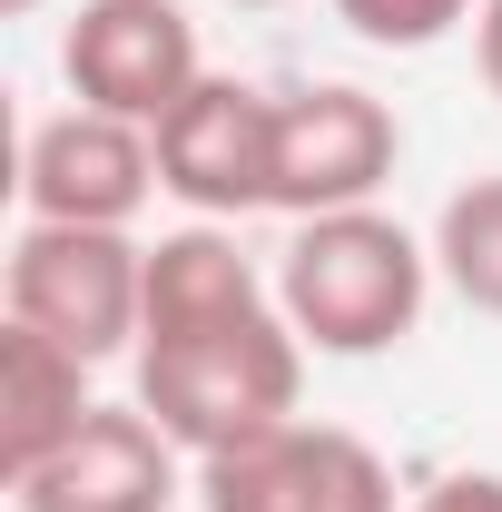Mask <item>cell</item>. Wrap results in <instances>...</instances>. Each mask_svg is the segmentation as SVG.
<instances>
[{
  "label": "cell",
  "instance_id": "5bb4252c",
  "mask_svg": "<svg viewBox=\"0 0 502 512\" xmlns=\"http://www.w3.org/2000/svg\"><path fill=\"white\" fill-rule=\"evenodd\" d=\"M473 60H483V89L502 99V0H483V20H473Z\"/></svg>",
  "mask_w": 502,
  "mask_h": 512
},
{
  "label": "cell",
  "instance_id": "277c9868",
  "mask_svg": "<svg viewBox=\"0 0 502 512\" xmlns=\"http://www.w3.org/2000/svg\"><path fill=\"white\" fill-rule=\"evenodd\" d=\"M197 503L207 512H394V473L365 434L345 424H266L247 444L197 463Z\"/></svg>",
  "mask_w": 502,
  "mask_h": 512
},
{
  "label": "cell",
  "instance_id": "5b68a950",
  "mask_svg": "<svg viewBox=\"0 0 502 512\" xmlns=\"http://www.w3.org/2000/svg\"><path fill=\"white\" fill-rule=\"evenodd\" d=\"M148 138H158V188L188 197L197 217L276 207V89H256V79H197Z\"/></svg>",
  "mask_w": 502,
  "mask_h": 512
},
{
  "label": "cell",
  "instance_id": "52a82bcc",
  "mask_svg": "<svg viewBox=\"0 0 502 512\" xmlns=\"http://www.w3.org/2000/svg\"><path fill=\"white\" fill-rule=\"evenodd\" d=\"M404 158V128L375 89H286L276 99V207L286 217H335V207H375V188Z\"/></svg>",
  "mask_w": 502,
  "mask_h": 512
},
{
  "label": "cell",
  "instance_id": "7c38bea8",
  "mask_svg": "<svg viewBox=\"0 0 502 512\" xmlns=\"http://www.w3.org/2000/svg\"><path fill=\"white\" fill-rule=\"evenodd\" d=\"M335 20L375 50H434L473 20V0H335Z\"/></svg>",
  "mask_w": 502,
  "mask_h": 512
},
{
  "label": "cell",
  "instance_id": "30bf717a",
  "mask_svg": "<svg viewBox=\"0 0 502 512\" xmlns=\"http://www.w3.org/2000/svg\"><path fill=\"white\" fill-rule=\"evenodd\" d=\"M99 404H89V355H69L60 335H40V325H0V473L20 483V473H40L50 453L89 424Z\"/></svg>",
  "mask_w": 502,
  "mask_h": 512
},
{
  "label": "cell",
  "instance_id": "9c48e42d",
  "mask_svg": "<svg viewBox=\"0 0 502 512\" xmlns=\"http://www.w3.org/2000/svg\"><path fill=\"white\" fill-rule=\"evenodd\" d=\"M20 512H168L178 503V444L148 404H99L40 473L10 483Z\"/></svg>",
  "mask_w": 502,
  "mask_h": 512
},
{
  "label": "cell",
  "instance_id": "ba28073f",
  "mask_svg": "<svg viewBox=\"0 0 502 512\" xmlns=\"http://www.w3.org/2000/svg\"><path fill=\"white\" fill-rule=\"evenodd\" d=\"M158 188V138L148 128L109 119V109H60V119L30 128V158H20V197L30 217L50 227H128Z\"/></svg>",
  "mask_w": 502,
  "mask_h": 512
},
{
  "label": "cell",
  "instance_id": "7a4b0ae2",
  "mask_svg": "<svg viewBox=\"0 0 502 512\" xmlns=\"http://www.w3.org/2000/svg\"><path fill=\"white\" fill-rule=\"evenodd\" d=\"M424 276H434V256L384 207H335V217H296V247L276 266V306L315 355H384L424 316Z\"/></svg>",
  "mask_w": 502,
  "mask_h": 512
},
{
  "label": "cell",
  "instance_id": "9a60e30c",
  "mask_svg": "<svg viewBox=\"0 0 502 512\" xmlns=\"http://www.w3.org/2000/svg\"><path fill=\"white\" fill-rule=\"evenodd\" d=\"M0 10H40V0H0Z\"/></svg>",
  "mask_w": 502,
  "mask_h": 512
},
{
  "label": "cell",
  "instance_id": "3957f363",
  "mask_svg": "<svg viewBox=\"0 0 502 512\" xmlns=\"http://www.w3.org/2000/svg\"><path fill=\"white\" fill-rule=\"evenodd\" d=\"M138 306H148V247H128V227H50V217L20 227V247H10L20 325L109 365V355H138Z\"/></svg>",
  "mask_w": 502,
  "mask_h": 512
},
{
  "label": "cell",
  "instance_id": "8992f818",
  "mask_svg": "<svg viewBox=\"0 0 502 512\" xmlns=\"http://www.w3.org/2000/svg\"><path fill=\"white\" fill-rule=\"evenodd\" d=\"M60 69L79 89V109H109L128 128H158L207 79L178 0H79V20L60 40Z\"/></svg>",
  "mask_w": 502,
  "mask_h": 512
},
{
  "label": "cell",
  "instance_id": "4fadbf2b",
  "mask_svg": "<svg viewBox=\"0 0 502 512\" xmlns=\"http://www.w3.org/2000/svg\"><path fill=\"white\" fill-rule=\"evenodd\" d=\"M414 512H502V473H443Z\"/></svg>",
  "mask_w": 502,
  "mask_h": 512
},
{
  "label": "cell",
  "instance_id": "2e32d148",
  "mask_svg": "<svg viewBox=\"0 0 502 512\" xmlns=\"http://www.w3.org/2000/svg\"><path fill=\"white\" fill-rule=\"evenodd\" d=\"M237 10H276V0H237Z\"/></svg>",
  "mask_w": 502,
  "mask_h": 512
},
{
  "label": "cell",
  "instance_id": "6da1fadb",
  "mask_svg": "<svg viewBox=\"0 0 502 512\" xmlns=\"http://www.w3.org/2000/svg\"><path fill=\"white\" fill-rule=\"evenodd\" d=\"M306 384V335L256 286L237 237L178 227L148 247V306H138V404L178 453H227L286 424Z\"/></svg>",
  "mask_w": 502,
  "mask_h": 512
},
{
  "label": "cell",
  "instance_id": "8fae6325",
  "mask_svg": "<svg viewBox=\"0 0 502 512\" xmlns=\"http://www.w3.org/2000/svg\"><path fill=\"white\" fill-rule=\"evenodd\" d=\"M434 266H443V286H453L473 316H502V178H473V188L443 197Z\"/></svg>",
  "mask_w": 502,
  "mask_h": 512
}]
</instances>
